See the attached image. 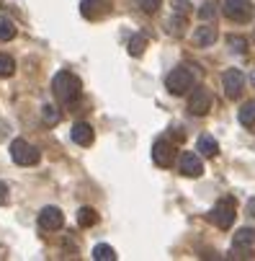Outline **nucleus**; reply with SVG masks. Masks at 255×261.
I'll use <instances>...</instances> for the list:
<instances>
[{"label": "nucleus", "mask_w": 255, "mask_h": 261, "mask_svg": "<svg viewBox=\"0 0 255 261\" xmlns=\"http://www.w3.org/2000/svg\"><path fill=\"white\" fill-rule=\"evenodd\" d=\"M52 91H54L59 103H72V101L80 98L83 86H80L78 75H72V72H67V70H59L54 75V81H52Z\"/></svg>", "instance_id": "f257e3e1"}, {"label": "nucleus", "mask_w": 255, "mask_h": 261, "mask_svg": "<svg viewBox=\"0 0 255 261\" xmlns=\"http://www.w3.org/2000/svg\"><path fill=\"white\" fill-rule=\"evenodd\" d=\"M165 86L173 96H183L194 88V75L186 70V67H173L168 72V78H165Z\"/></svg>", "instance_id": "f03ea898"}, {"label": "nucleus", "mask_w": 255, "mask_h": 261, "mask_svg": "<svg viewBox=\"0 0 255 261\" xmlns=\"http://www.w3.org/2000/svg\"><path fill=\"white\" fill-rule=\"evenodd\" d=\"M11 158L18 166H36V163H39V158H42V153L36 150L31 142H26V140L18 137V140L11 142Z\"/></svg>", "instance_id": "7ed1b4c3"}, {"label": "nucleus", "mask_w": 255, "mask_h": 261, "mask_svg": "<svg viewBox=\"0 0 255 261\" xmlns=\"http://www.w3.org/2000/svg\"><path fill=\"white\" fill-rule=\"evenodd\" d=\"M222 11H225V16H227L230 21H235V23H247V21L252 18L255 6H252V0H225Z\"/></svg>", "instance_id": "20e7f679"}, {"label": "nucleus", "mask_w": 255, "mask_h": 261, "mask_svg": "<svg viewBox=\"0 0 255 261\" xmlns=\"http://www.w3.org/2000/svg\"><path fill=\"white\" fill-rule=\"evenodd\" d=\"M235 215H237V207H235V199H230V197L219 199V202L214 204V210H211V220H214L222 230H230V228H232Z\"/></svg>", "instance_id": "39448f33"}, {"label": "nucleus", "mask_w": 255, "mask_h": 261, "mask_svg": "<svg viewBox=\"0 0 255 261\" xmlns=\"http://www.w3.org/2000/svg\"><path fill=\"white\" fill-rule=\"evenodd\" d=\"M209 109H211L209 88H194V93L188 96V111L194 117H204V114H209Z\"/></svg>", "instance_id": "423d86ee"}, {"label": "nucleus", "mask_w": 255, "mask_h": 261, "mask_svg": "<svg viewBox=\"0 0 255 261\" xmlns=\"http://www.w3.org/2000/svg\"><path fill=\"white\" fill-rule=\"evenodd\" d=\"M152 161H155L160 168L173 166V161H175V145H173L170 140H157V142L152 145Z\"/></svg>", "instance_id": "0eeeda50"}, {"label": "nucleus", "mask_w": 255, "mask_h": 261, "mask_svg": "<svg viewBox=\"0 0 255 261\" xmlns=\"http://www.w3.org/2000/svg\"><path fill=\"white\" fill-rule=\"evenodd\" d=\"M222 86H225V93H227V98H240V93H242V88H245V75L240 70H227L225 75H222Z\"/></svg>", "instance_id": "6e6552de"}, {"label": "nucleus", "mask_w": 255, "mask_h": 261, "mask_svg": "<svg viewBox=\"0 0 255 261\" xmlns=\"http://www.w3.org/2000/svg\"><path fill=\"white\" fill-rule=\"evenodd\" d=\"M65 225V215L59 207H44L39 212V228L44 230H59Z\"/></svg>", "instance_id": "1a4fd4ad"}, {"label": "nucleus", "mask_w": 255, "mask_h": 261, "mask_svg": "<svg viewBox=\"0 0 255 261\" xmlns=\"http://www.w3.org/2000/svg\"><path fill=\"white\" fill-rule=\"evenodd\" d=\"M108 11H111V3H108V0H83L80 3V13L85 18H93V21L106 16Z\"/></svg>", "instance_id": "9d476101"}, {"label": "nucleus", "mask_w": 255, "mask_h": 261, "mask_svg": "<svg viewBox=\"0 0 255 261\" xmlns=\"http://www.w3.org/2000/svg\"><path fill=\"white\" fill-rule=\"evenodd\" d=\"M180 173L183 176H191V178H199L204 173V163L196 153H183L180 155Z\"/></svg>", "instance_id": "9b49d317"}, {"label": "nucleus", "mask_w": 255, "mask_h": 261, "mask_svg": "<svg viewBox=\"0 0 255 261\" xmlns=\"http://www.w3.org/2000/svg\"><path fill=\"white\" fill-rule=\"evenodd\" d=\"M216 42V26L214 23H204L194 31V44L196 47H211Z\"/></svg>", "instance_id": "f8f14e48"}, {"label": "nucleus", "mask_w": 255, "mask_h": 261, "mask_svg": "<svg viewBox=\"0 0 255 261\" xmlns=\"http://www.w3.org/2000/svg\"><path fill=\"white\" fill-rule=\"evenodd\" d=\"M72 140H75L78 145H83V147H88V145H93L95 132H93V127L88 122H78L75 127H72Z\"/></svg>", "instance_id": "ddd939ff"}, {"label": "nucleus", "mask_w": 255, "mask_h": 261, "mask_svg": "<svg viewBox=\"0 0 255 261\" xmlns=\"http://www.w3.org/2000/svg\"><path fill=\"white\" fill-rule=\"evenodd\" d=\"M196 150H199L201 155H206V158H214L216 153H219V145H216V140H214V137L201 135V137H199V145H196Z\"/></svg>", "instance_id": "4468645a"}, {"label": "nucleus", "mask_w": 255, "mask_h": 261, "mask_svg": "<svg viewBox=\"0 0 255 261\" xmlns=\"http://www.w3.org/2000/svg\"><path fill=\"white\" fill-rule=\"evenodd\" d=\"M147 42H150V39H147V34H134L132 39H129V47H126L129 55H132V57H142L144 49H147Z\"/></svg>", "instance_id": "2eb2a0df"}, {"label": "nucleus", "mask_w": 255, "mask_h": 261, "mask_svg": "<svg viewBox=\"0 0 255 261\" xmlns=\"http://www.w3.org/2000/svg\"><path fill=\"white\" fill-rule=\"evenodd\" d=\"M232 246H242V248H255V230L252 228H240L235 233Z\"/></svg>", "instance_id": "dca6fc26"}, {"label": "nucleus", "mask_w": 255, "mask_h": 261, "mask_svg": "<svg viewBox=\"0 0 255 261\" xmlns=\"http://www.w3.org/2000/svg\"><path fill=\"white\" fill-rule=\"evenodd\" d=\"M78 222H80V228H93L98 222V212L93 207H80L78 210Z\"/></svg>", "instance_id": "f3484780"}, {"label": "nucleus", "mask_w": 255, "mask_h": 261, "mask_svg": "<svg viewBox=\"0 0 255 261\" xmlns=\"http://www.w3.org/2000/svg\"><path fill=\"white\" fill-rule=\"evenodd\" d=\"M237 117L245 127H255V101H247L242 103V109L237 111Z\"/></svg>", "instance_id": "a211bd4d"}, {"label": "nucleus", "mask_w": 255, "mask_h": 261, "mask_svg": "<svg viewBox=\"0 0 255 261\" xmlns=\"http://www.w3.org/2000/svg\"><path fill=\"white\" fill-rule=\"evenodd\" d=\"M16 36V23L8 16H0V42H11Z\"/></svg>", "instance_id": "6ab92c4d"}, {"label": "nucleus", "mask_w": 255, "mask_h": 261, "mask_svg": "<svg viewBox=\"0 0 255 261\" xmlns=\"http://www.w3.org/2000/svg\"><path fill=\"white\" fill-rule=\"evenodd\" d=\"M93 258H95V261H114V258H116V251L108 246V243H98V246L93 248Z\"/></svg>", "instance_id": "aec40b11"}, {"label": "nucleus", "mask_w": 255, "mask_h": 261, "mask_svg": "<svg viewBox=\"0 0 255 261\" xmlns=\"http://www.w3.org/2000/svg\"><path fill=\"white\" fill-rule=\"evenodd\" d=\"M16 72V62L8 55H0V78H11Z\"/></svg>", "instance_id": "412c9836"}, {"label": "nucleus", "mask_w": 255, "mask_h": 261, "mask_svg": "<svg viewBox=\"0 0 255 261\" xmlns=\"http://www.w3.org/2000/svg\"><path fill=\"white\" fill-rule=\"evenodd\" d=\"M183 26H186V16H180V13L170 16V21H168V31H170V34L180 36V34H183Z\"/></svg>", "instance_id": "4be33fe9"}, {"label": "nucleus", "mask_w": 255, "mask_h": 261, "mask_svg": "<svg viewBox=\"0 0 255 261\" xmlns=\"http://www.w3.org/2000/svg\"><path fill=\"white\" fill-rule=\"evenodd\" d=\"M227 44H230V49H232V52H237V55H245V52H247V42L242 39V36L230 34V36H227Z\"/></svg>", "instance_id": "5701e85b"}, {"label": "nucleus", "mask_w": 255, "mask_h": 261, "mask_svg": "<svg viewBox=\"0 0 255 261\" xmlns=\"http://www.w3.org/2000/svg\"><path fill=\"white\" fill-rule=\"evenodd\" d=\"M42 117H44L47 124H57V122H59V111H57L52 103H47V106L42 109Z\"/></svg>", "instance_id": "b1692460"}, {"label": "nucleus", "mask_w": 255, "mask_h": 261, "mask_svg": "<svg viewBox=\"0 0 255 261\" xmlns=\"http://www.w3.org/2000/svg\"><path fill=\"white\" fill-rule=\"evenodd\" d=\"M139 6L144 13H157L160 6H163V0H139Z\"/></svg>", "instance_id": "393cba45"}, {"label": "nucleus", "mask_w": 255, "mask_h": 261, "mask_svg": "<svg viewBox=\"0 0 255 261\" xmlns=\"http://www.w3.org/2000/svg\"><path fill=\"white\" fill-rule=\"evenodd\" d=\"M173 11L180 16H188L191 13V0H173Z\"/></svg>", "instance_id": "a878e982"}, {"label": "nucleus", "mask_w": 255, "mask_h": 261, "mask_svg": "<svg viewBox=\"0 0 255 261\" xmlns=\"http://www.w3.org/2000/svg\"><path fill=\"white\" fill-rule=\"evenodd\" d=\"M199 16H201V21H211L214 18V3H204L199 8Z\"/></svg>", "instance_id": "bb28decb"}, {"label": "nucleus", "mask_w": 255, "mask_h": 261, "mask_svg": "<svg viewBox=\"0 0 255 261\" xmlns=\"http://www.w3.org/2000/svg\"><path fill=\"white\" fill-rule=\"evenodd\" d=\"M8 199H11V194H8V184L0 181V204H8Z\"/></svg>", "instance_id": "cd10ccee"}]
</instances>
